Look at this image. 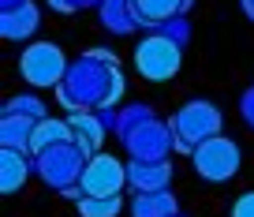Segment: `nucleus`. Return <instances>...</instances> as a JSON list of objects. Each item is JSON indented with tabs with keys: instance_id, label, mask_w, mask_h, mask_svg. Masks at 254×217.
I'll list each match as a JSON object with an SVG mask.
<instances>
[{
	"instance_id": "nucleus-11",
	"label": "nucleus",
	"mask_w": 254,
	"mask_h": 217,
	"mask_svg": "<svg viewBox=\"0 0 254 217\" xmlns=\"http://www.w3.org/2000/svg\"><path fill=\"white\" fill-rule=\"evenodd\" d=\"M67 124H71V139L82 146V150L94 157L97 153V146H101V139H105V120L97 116V109H79V113H71L67 116Z\"/></svg>"
},
{
	"instance_id": "nucleus-26",
	"label": "nucleus",
	"mask_w": 254,
	"mask_h": 217,
	"mask_svg": "<svg viewBox=\"0 0 254 217\" xmlns=\"http://www.w3.org/2000/svg\"><path fill=\"white\" fill-rule=\"evenodd\" d=\"M243 11H247L251 19H254V0H243Z\"/></svg>"
},
{
	"instance_id": "nucleus-15",
	"label": "nucleus",
	"mask_w": 254,
	"mask_h": 217,
	"mask_svg": "<svg viewBox=\"0 0 254 217\" xmlns=\"http://www.w3.org/2000/svg\"><path fill=\"white\" fill-rule=\"evenodd\" d=\"M34 124H38V120H26V116L4 113V120H0V146H15V150H26V153H30Z\"/></svg>"
},
{
	"instance_id": "nucleus-19",
	"label": "nucleus",
	"mask_w": 254,
	"mask_h": 217,
	"mask_svg": "<svg viewBox=\"0 0 254 217\" xmlns=\"http://www.w3.org/2000/svg\"><path fill=\"white\" fill-rule=\"evenodd\" d=\"M4 113L26 116V120H45V105L34 94H19V97H11V101H4Z\"/></svg>"
},
{
	"instance_id": "nucleus-14",
	"label": "nucleus",
	"mask_w": 254,
	"mask_h": 217,
	"mask_svg": "<svg viewBox=\"0 0 254 217\" xmlns=\"http://www.w3.org/2000/svg\"><path fill=\"white\" fill-rule=\"evenodd\" d=\"M131 214L135 217H176L180 210H176L172 191L161 187V191H138V199L131 202Z\"/></svg>"
},
{
	"instance_id": "nucleus-2",
	"label": "nucleus",
	"mask_w": 254,
	"mask_h": 217,
	"mask_svg": "<svg viewBox=\"0 0 254 217\" xmlns=\"http://www.w3.org/2000/svg\"><path fill=\"white\" fill-rule=\"evenodd\" d=\"M86 161H90V153L71 139V143H56V146H45L41 153H34V169H38V176L49 187L64 191V187H71V184L82 180Z\"/></svg>"
},
{
	"instance_id": "nucleus-16",
	"label": "nucleus",
	"mask_w": 254,
	"mask_h": 217,
	"mask_svg": "<svg viewBox=\"0 0 254 217\" xmlns=\"http://www.w3.org/2000/svg\"><path fill=\"white\" fill-rule=\"evenodd\" d=\"M56 143H71V124L67 120H38L34 124V139H30V153H41L45 146H56Z\"/></svg>"
},
{
	"instance_id": "nucleus-6",
	"label": "nucleus",
	"mask_w": 254,
	"mask_h": 217,
	"mask_svg": "<svg viewBox=\"0 0 254 217\" xmlns=\"http://www.w3.org/2000/svg\"><path fill=\"white\" fill-rule=\"evenodd\" d=\"M168 124H172V131H176V150L190 153L198 143L221 135L224 116H221V109H217L213 101H187Z\"/></svg>"
},
{
	"instance_id": "nucleus-3",
	"label": "nucleus",
	"mask_w": 254,
	"mask_h": 217,
	"mask_svg": "<svg viewBox=\"0 0 254 217\" xmlns=\"http://www.w3.org/2000/svg\"><path fill=\"white\" fill-rule=\"evenodd\" d=\"M183 64V45L172 41L168 34L153 30L135 45V72L146 82H168Z\"/></svg>"
},
{
	"instance_id": "nucleus-7",
	"label": "nucleus",
	"mask_w": 254,
	"mask_h": 217,
	"mask_svg": "<svg viewBox=\"0 0 254 217\" xmlns=\"http://www.w3.org/2000/svg\"><path fill=\"white\" fill-rule=\"evenodd\" d=\"M79 184H82V191H86V195H120V191H124V184H131V180H127V165H124V161L97 150L94 157L86 161Z\"/></svg>"
},
{
	"instance_id": "nucleus-22",
	"label": "nucleus",
	"mask_w": 254,
	"mask_h": 217,
	"mask_svg": "<svg viewBox=\"0 0 254 217\" xmlns=\"http://www.w3.org/2000/svg\"><path fill=\"white\" fill-rule=\"evenodd\" d=\"M232 217H254V191H243L232 202Z\"/></svg>"
},
{
	"instance_id": "nucleus-5",
	"label": "nucleus",
	"mask_w": 254,
	"mask_h": 217,
	"mask_svg": "<svg viewBox=\"0 0 254 217\" xmlns=\"http://www.w3.org/2000/svg\"><path fill=\"white\" fill-rule=\"evenodd\" d=\"M67 57H64V49L53 45V41H34L19 53V75L23 82H30L34 90H49V86H60L64 75H67Z\"/></svg>"
},
{
	"instance_id": "nucleus-8",
	"label": "nucleus",
	"mask_w": 254,
	"mask_h": 217,
	"mask_svg": "<svg viewBox=\"0 0 254 217\" xmlns=\"http://www.w3.org/2000/svg\"><path fill=\"white\" fill-rule=\"evenodd\" d=\"M124 143H127V150H131V157L157 161V157H168V150L176 146V131H172V124H161V120L150 116V120L138 124Z\"/></svg>"
},
{
	"instance_id": "nucleus-21",
	"label": "nucleus",
	"mask_w": 254,
	"mask_h": 217,
	"mask_svg": "<svg viewBox=\"0 0 254 217\" xmlns=\"http://www.w3.org/2000/svg\"><path fill=\"white\" fill-rule=\"evenodd\" d=\"M153 30H161V34H168L172 41H180V45H187V38H190V23L183 15H172L168 23H161V26H153Z\"/></svg>"
},
{
	"instance_id": "nucleus-9",
	"label": "nucleus",
	"mask_w": 254,
	"mask_h": 217,
	"mask_svg": "<svg viewBox=\"0 0 254 217\" xmlns=\"http://www.w3.org/2000/svg\"><path fill=\"white\" fill-rule=\"evenodd\" d=\"M38 26H41V11H38L34 0H23L19 8L0 11V38L4 41H26Z\"/></svg>"
},
{
	"instance_id": "nucleus-12",
	"label": "nucleus",
	"mask_w": 254,
	"mask_h": 217,
	"mask_svg": "<svg viewBox=\"0 0 254 217\" xmlns=\"http://www.w3.org/2000/svg\"><path fill=\"white\" fill-rule=\"evenodd\" d=\"M101 26L112 34H131L142 26V15H138L135 0H101Z\"/></svg>"
},
{
	"instance_id": "nucleus-18",
	"label": "nucleus",
	"mask_w": 254,
	"mask_h": 217,
	"mask_svg": "<svg viewBox=\"0 0 254 217\" xmlns=\"http://www.w3.org/2000/svg\"><path fill=\"white\" fill-rule=\"evenodd\" d=\"M75 206H79V217H120L124 199L120 195H82Z\"/></svg>"
},
{
	"instance_id": "nucleus-25",
	"label": "nucleus",
	"mask_w": 254,
	"mask_h": 217,
	"mask_svg": "<svg viewBox=\"0 0 254 217\" xmlns=\"http://www.w3.org/2000/svg\"><path fill=\"white\" fill-rule=\"evenodd\" d=\"M94 4H101V0H71L75 11H79V8H94Z\"/></svg>"
},
{
	"instance_id": "nucleus-23",
	"label": "nucleus",
	"mask_w": 254,
	"mask_h": 217,
	"mask_svg": "<svg viewBox=\"0 0 254 217\" xmlns=\"http://www.w3.org/2000/svg\"><path fill=\"white\" fill-rule=\"evenodd\" d=\"M239 113H243V124H247V128H254V86L243 94V101H239Z\"/></svg>"
},
{
	"instance_id": "nucleus-29",
	"label": "nucleus",
	"mask_w": 254,
	"mask_h": 217,
	"mask_svg": "<svg viewBox=\"0 0 254 217\" xmlns=\"http://www.w3.org/2000/svg\"><path fill=\"white\" fill-rule=\"evenodd\" d=\"M176 217H180V214H176Z\"/></svg>"
},
{
	"instance_id": "nucleus-24",
	"label": "nucleus",
	"mask_w": 254,
	"mask_h": 217,
	"mask_svg": "<svg viewBox=\"0 0 254 217\" xmlns=\"http://www.w3.org/2000/svg\"><path fill=\"white\" fill-rule=\"evenodd\" d=\"M45 4H49L53 11H64V15H67V11H75V8H71V0H45Z\"/></svg>"
},
{
	"instance_id": "nucleus-27",
	"label": "nucleus",
	"mask_w": 254,
	"mask_h": 217,
	"mask_svg": "<svg viewBox=\"0 0 254 217\" xmlns=\"http://www.w3.org/2000/svg\"><path fill=\"white\" fill-rule=\"evenodd\" d=\"M23 0H0V8H19Z\"/></svg>"
},
{
	"instance_id": "nucleus-20",
	"label": "nucleus",
	"mask_w": 254,
	"mask_h": 217,
	"mask_svg": "<svg viewBox=\"0 0 254 217\" xmlns=\"http://www.w3.org/2000/svg\"><path fill=\"white\" fill-rule=\"evenodd\" d=\"M150 105H127V109H120V116H116V135L120 139H127L131 131L138 128V124H146L150 120Z\"/></svg>"
},
{
	"instance_id": "nucleus-13",
	"label": "nucleus",
	"mask_w": 254,
	"mask_h": 217,
	"mask_svg": "<svg viewBox=\"0 0 254 217\" xmlns=\"http://www.w3.org/2000/svg\"><path fill=\"white\" fill-rule=\"evenodd\" d=\"M26 176H30V161H26V153L15 150V146H4V150H0V191L15 195L19 187L26 184Z\"/></svg>"
},
{
	"instance_id": "nucleus-10",
	"label": "nucleus",
	"mask_w": 254,
	"mask_h": 217,
	"mask_svg": "<svg viewBox=\"0 0 254 217\" xmlns=\"http://www.w3.org/2000/svg\"><path fill=\"white\" fill-rule=\"evenodd\" d=\"M127 180L135 184V191H161V187H168V180H172V165H168V157H157V161L131 157Z\"/></svg>"
},
{
	"instance_id": "nucleus-17",
	"label": "nucleus",
	"mask_w": 254,
	"mask_h": 217,
	"mask_svg": "<svg viewBox=\"0 0 254 217\" xmlns=\"http://www.w3.org/2000/svg\"><path fill=\"white\" fill-rule=\"evenodd\" d=\"M135 8H138V15H142V26H161L172 15H183L187 4H183V0H135Z\"/></svg>"
},
{
	"instance_id": "nucleus-1",
	"label": "nucleus",
	"mask_w": 254,
	"mask_h": 217,
	"mask_svg": "<svg viewBox=\"0 0 254 217\" xmlns=\"http://www.w3.org/2000/svg\"><path fill=\"white\" fill-rule=\"evenodd\" d=\"M124 94V75L116 72V57L109 49H90L82 60H75L64 75V82L56 86L64 109H105V105H116Z\"/></svg>"
},
{
	"instance_id": "nucleus-4",
	"label": "nucleus",
	"mask_w": 254,
	"mask_h": 217,
	"mask_svg": "<svg viewBox=\"0 0 254 217\" xmlns=\"http://www.w3.org/2000/svg\"><path fill=\"white\" fill-rule=\"evenodd\" d=\"M190 165L206 184H228L232 176L243 165V153H239V143L228 135H213L206 143H198L190 150Z\"/></svg>"
},
{
	"instance_id": "nucleus-28",
	"label": "nucleus",
	"mask_w": 254,
	"mask_h": 217,
	"mask_svg": "<svg viewBox=\"0 0 254 217\" xmlns=\"http://www.w3.org/2000/svg\"><path fill=\"white\" fill-rule=\"evenodd\" d=\"M183 4H187V8H190V4H194V0H183Z\"/></svg>"
}]
</instances>
